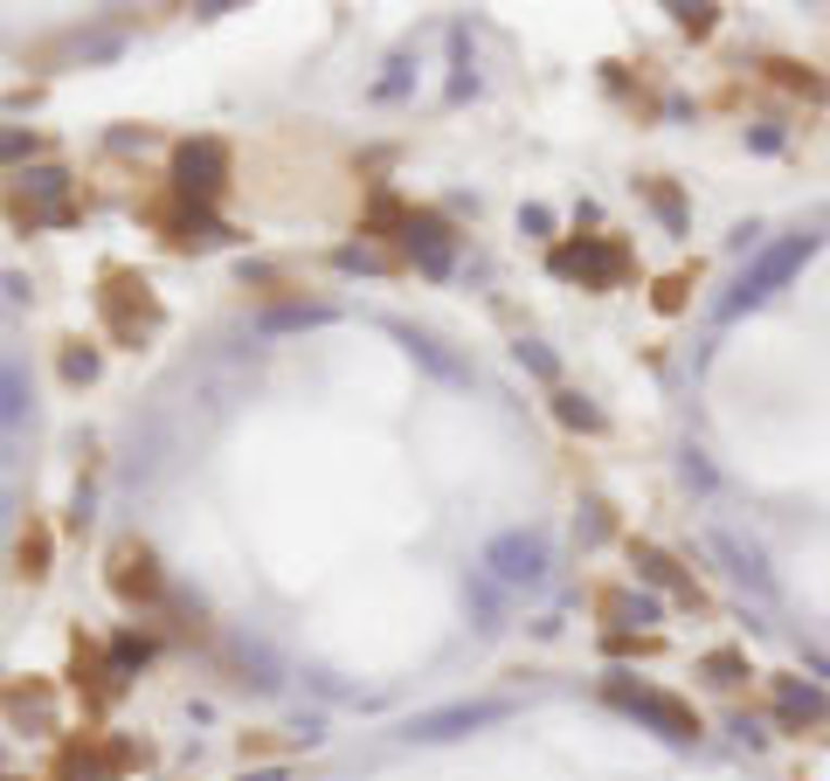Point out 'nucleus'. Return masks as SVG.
Segmentation results:
<instances>
[{
  "mask_svg": "<svg viewBox=\"0 0 830 781\" xmlns=\"http://www.w3.org/2000/svg\"><path fill=\"white\" fill-rule=\"evenodd\" d=\"M809 256H817V236H789V242H776V250H762V256H754V270L741 277V291H733V298L720 304V312L733 318V312H747V304L776 298V291H782V284L796 277V270H803Z\"/></svg>",
  "mask_w": 830,
  "mask_h": 781,
  "instance_id": "nucleus-1",
  "label": "nucleus"
},
{
  "mask_svg": "<svg viewBox=\"0 0 830 781\" xmlns=\"http://www.w3.org/2000/svg\"><path fill=\"white\" fill-rule=\"evenodd\" d=\"M519 360H526L533 374H554V353H540V347H519Z\"/></svg>",
  "mask_w": 830,
  "mask_h": 781,
  "instance_id": "nucleus-12",
  "label": "nucleus"
},
{
  "mask_svg": "<svg viewBox=\"0 0 830 781\" xmlns=\"http://www.w3.org/2000/svg\"><path fill=\"white\" fill-rule=\"evenodd\" d=\"M616 616H630V622H657V602H651V595H622V602H616Z\"/></svg>",
  "mask_w": 830,
  "mask_h": 781,
  "instance_id": "nucleus-10",
  "label": "nucleus"
},
{
  "mask_svg": "<svg viewBox=\"0 0 830 781\" xmlns=\"http://www.w3.org/2000/svg\"><path fill=\"white\" fill-rule=\"evenodd\" d=\"M485 567H499V581L526 588V581L546 575V540H540V532H499L492 554H485Z\"/></svg>",
  "mask_w": 830,
  "mask_h": 781,
  "instance_id": "nucleus-3",
  "label": "nucleus"
},
{
  "mask_svg": "<svg viewBox=\"0 0 830 781\" xmlns=\"http://www.w3.org/2000/svg\"><path fill=\"white\" fill-rule=\"evenodd\" d=\"M776 713L789 719V727H823V719H830V692H817V684H803V678H782L776 684Z\"/></svg>",
  "mask_w": 830,
  "mask_h": 781,
  "instance_id": "nucleus-6",
  "label": "nucleus"
},
{
  "mask_svg": "<svg viewBox=\"0 0 830 781\" xmlns=\"http://www.w3.org/2000/svg\"><path fill=\"white\" fill-rule=\"evenodd\" d=\"M485 719H499V706H450V713L415 719V733H423V740H450L457 727H485Z\"/></svg>",
  "mask_w": 830,
  "mask_h": 781,
  "instance_id": "nucleus-8",
  "label": "nucleus"
},
{
  "mask_svg": "<svg viewBox=\"0 0 830 781\" xmlns=\"http://www.w3.org/2000/svg\"><path fill=\"white\" fill-rule=\"evenodd\" d=\"M222 174V146L215 139H201V146H180V160H174V187L180 194H215V180Z\"/></svg>",
  "mask_w": 830,
  "mask_h": 781,
  "instance_id": "nucleus-5",
  "label": "nucleus"
},
{
  "mask_svg": "<svg viewBox=\"0 0 830 781\" xmlns=\"http://www.w3.org/2000/svg\"><path fill=\"white\" fill-rule=\"evenodd\" d=\"M609 698H616L622 713H637L644 727H657L665 740H700V713H692L686 698H671V692H651V684L616 678V684H609Z\"/></svg>",
  "mask_w": 830,
  "mask_h": 781,
  "instance_id": "nucleus-2",
  "label": "nucleus"
},
{
  "mask_svg": "<svg viewBox=\"0 0 830 781\" xmlns=\"http://www.w3.org/2000/svg\"><path fill=\"white\" fill-rule=\"evenodd\" d=\"M554 270H561V277H595V284H609V277L622 270V256H616V250H561Z\"/></svg>",
  "mask_w": 830,
  "mask_h": 781,
  "instance_id": "nucleus-7",
  "label": "nucleus"
},
{
  "mask_svg": "<svg viewBox=\"0 0 830 781\" xmlns=\"http://www.w3.org/2000/svg\"><path fill=\"white\" fill-rule=\"evenodd\" d=\"M402 242H408V256L423 263L429 277H450V263H457V256H450V228L437 215H408L402 222Z\"/></svg>",
  "mask_w": 830,
  "mask_h": 781,
  "instance_id": "nucleus-4",
  "label": "nucleus"
},
{
  "mask_svg": "<svg viewBox=\"0 0 830 781\" xmlns=\"http://www.w3.org/2000/svg\"><path fill=\"white\" fill-rule=\"evenodd\" d=\"M22 152H35V131H22V125L0 131V160H22Z\"/></svg>",
  "mask_w": 830,
  "mask_h": 781,
  "instance_id": "nucleus-11",
  "label": "nucleus"
},
{
  "mask_svg": "<svg viewBox=\"0 0 830 781\" xmlns=\"http://www.w3.org/2000/svg\"><path fill=\"white\" fill-rule=\"evenodd\" d=\"M561 423H575V429H602V415L581 402V394H561Z\"/></svg>",
  "mask_w": 830,
  "mask_h": 781,
  "instance_id": "nucleus-9",
  "label": "nucleus"
},
{
  "mask_svg": "<svg viewBox=\"0 0 830 781\" xmlns=\"http://www.w3.org/2000/svg\"><path fill=\"white\" fill-rule=\"evenodd\" d=\"M256 781H285V774H256Z\"/></svg>",
  "mask_w": 830,
  "mask_h": 781,
  "instance_id": "nucleus-13",
  "label": "nucleus"
}]
</instances>
